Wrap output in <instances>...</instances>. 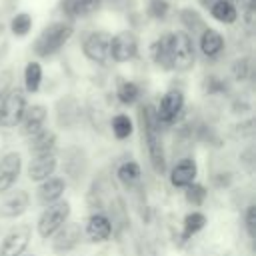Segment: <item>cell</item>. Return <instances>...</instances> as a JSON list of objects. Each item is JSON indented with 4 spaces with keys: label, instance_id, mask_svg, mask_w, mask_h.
<instances>
[{
    "label": "cell",
    "instance_id": "obj_34",
    "mask_svg": "<svg viewBox=\"0 0 256 256\" xmlns=\"http://www.w3.org/2000/svg\"><path fill=\"white\" fill-rule=\"evenodd\" d=\"M170 0H148L146 2V16L156 20V22H162L168 18L170 14Z\"/></svg>",
    "mask_w": 256,
    "mask_h": 256
},
{
    "label": "cell",
    "instance_id": "obj_29",
    "mask_svg": "<svg viewBox=\"0 0 256 256\" xmlns=\"http://www.w3.org/2000/svg\"><path fill=\"white\" fill-rule=\"evenodd\" d=\"M140 94H142L140 84H136V82H132V80H120L118 86H116V98H118L122 104H126V106L136 104L138 98H140Z\"/></svg>",
    "mask_w": 256,
    "mask_h": 256
},
{
    "label": "cell",
    "instance_id": "obj_42",
    "mask_svg": "<svg viewBox=\"0 0 256 256\" xmlns=\"http://www.w3.org/2000/svg\"><path fill=\"white\" fill-rule=\"evenodd\" d=\"M28 256H34V254H28Z\"/></svg>",
    "mask_w": 256,
    "mask_h": 256
},
{
    "label": "cell",
    "instance_id": "obj_16",
    "mask_svg": "<svg viewBox=\"0 0 256 256\" xmlns=\"http://www.w3.org/2000/svg\"><path fill=\"white\" fill-rule=\"evenodd\" d=\"M56 166H58V160H56L54 152L32 156V160L28 164V178H30V182H42V180L50 178L54 174Z\"/></svg>",
    "mask_w": 256,
    "mask_h": 256
},
{
    "label": "cell",
    "instance_id": "obj_33",
    "mask_svg": "<svg viewBox=\"0 0 256 256\" xmlns=\"http://www.w3.org/2000/svg\"><path fill=\"white\" fill-rule=\"evenodd\" d=\"M230 74L236 82H246L252 74V60L248 56H240L230 64Z\"/></svg>",
    "mask_w": 256,
    "mask_h": 256
},
{
    "label": "cell",
    "instance_id": "obj_1",
    "mask_svg": "<svg viewBox=\"0 0 256 256\" xmlns=\"http://www.w3.org/2000/svg\"><path fill=\"white\" fill-rule=\"evenodd\" d=\"M138 118H140L142 138L146 144L150 166L158 176H162L166 172V152H164V142H162V128L156 118V106L142 104L138 110Z\"/></svg>",
    "mask_w": 256,
    "mask_h": 256
},
{
    "label": "cell",
    "instance_id": "obj_23",
    "mask_svg": "<svg viewBox=\"0 0 256 256\" xmlns=\"http://www.w3.org/2000/svg\"><path fill=\"white\" fill-rule=\"evenodd\" d=\"M54 148H56V134H54L52 130H48V128L38 130V132L32 134L30 140H28V152H30L32 156L50 154V152H54Z\"/></svg>",
    "mask_w": 256,
    "mask_h": 256
},
{
    "label": "cell",
    "instance_id": "obj_20",
    "mask_svg": "<svg viewBox=\"0 0 256 256\" xmlns=\"http://www.w3.org/2000/svg\"><path fill=\"white\" fill-rule=\"evenodd\" d=\"M46 118H48V110H46L44 104H32V106H26L24 116H22V120H20V124H22V128H20L22 134H24V136H32V134H36L38 130L44 128Z\"/></svg>",
    "mask_w": 256,
    "mask_h": 256
},
{
    "label": "cell",
    "instance_id": "obj_18",
    "mask_svg": "<svg viewBox=\"0 0 256 256\" xmlns=\"http://www.w3.org/2000/svg\"><path fill=\"white\" fill-rule=\"evenodd\" d=\"M208 16L212 20H216L218 24H224V26H232L238 22L240 18V12H238V6L230 0H212L208 6Z\"/></svg>",
    "mask_w": 256,
    "mask_h": 256
},
{
    "label": "cell",
    "instance_id": "obj_5",
    "mask_svg": "<svg viewBox=\"0 0 256 256\" xmlns=\"http://www.w3.org/2000/svg\"><path fill=\"white\" fill-rule=\"evenodd\" d=\"M70 218V202L66 200H58L50 206H46V210L40 214L38 222H36V230L40 234V238H52L56 234L58 228H62Z\"/></svg>",
    "mask_w": 256,
    "mask_h": 256
},
{
    "label": "cell",
    "instance_id": "obj_7",
    "mask_svg": "<svg viewBox=\"0 0 256 256\" xmlns=\"http://www.w3.org/2000/svg\"><path fill=\"white\" fill-rule=\"evenodd\" d=\"M110 38L108 30H92L82 38V54L92 64H106L110 60Z\"/></svg>",
    "mask_w": 256,
    "mask_h": 256
},
{
    "label": "cell",
    "instance_id": "obj_41",
    "mask_svg": "<svg viewBox=\"0 0 256 256\" xmlns=\"http://www.w3.org/2000/svg\"><path fill=\"white\" fill-rule=\"evenodd\" d=\"M230 2H234V4H236V2H242V0H230Z\"/></svg>",
    "mask_w": 256,
    "mask_h": 256
},
{
    "label": "cell",
    "instance_id": "obj_19",
    "mask_svg": "<svg viewBox=\"0 0 256 256\" xmlns=\"http://www.w3.org/2000/svg\"><path fill=\"white\" fill-rule=\"evenodd\" d=\"M28 206H30L28 192L26 190H16L0 202V218H18L28 210Z\"/></svg>",
    "mask_w": 256,
    "mask_h": 256
},
{
    "label": "cell",
    "instance_id": "obj_32",
    "mask_svg": "<svg viewBox=\"0 0 256 256\" xmlns=\"http://www.w3.org/2000/svg\"><path fill=\"white\" fill-rule=\"evenodd\" d=\"M202 92L206 96H218V94H226L228 92V82L216 74H208L202 80Z\"/></svg>",
    "mask_w": 256,
    "mask_h": 256
},
{
    "label": "cell",
    "instance_id": "obj_37",
    "mask_svg": "<svg viewBox=\"0 0 256 256\" xmlns=\"http://www.w3.org/2000/svg\"><path fill=\"white\" fill-rule=\"evenodd\" d=\"M14 88V70L12 68H4L0 70V100Z\"/></svg>",
    "mask_w": 256,
    "mask_h": 256
},
{
    "label": "cell",
    "instance_id": "obj_25",
    "mask_svg": "<svg viewBox=\"0 0 256 256\" xmlns=\"http://www.w3.org/2000/svg\"><path fill=\"white\" fill-rule=\"evenodd\" d=\"M178 20H180V24H182V30H186L190 36L200 34L202 28L206 26L202 14H200L196 8H192V6H184V8H180V12H178Z\"/></svg>",
    "mask_w": 256,
    "mask_h": 256
},
{
    "label": "cell",
    "instance_id": "obj_11",
    "mask_svg": "<svg viewBox=\"0 0 256 256\" xmlns=\"http://www.w3.org/2000/svg\"><path fill=\"white\" fill-rule=\"evenodd\" d=\"M80 118H82V108L74 96L66 94L56 102V124L60 128L72 130L80 124Z\"/></svg>",
    "mask_w": 256,
    "mask_h": 256
},
{
    "label": "cell",
    "instance_id": "obj_13",
    "mask_svg": "<svg viewBox=\"0 0 256 256\" xmlns=\"http://www.w3.org/2000/svg\"><path fill=\"white\" fill-rule=\"evenodd\" d=\"M62 156H64V160H62L64 174H66L72 182L78 184V182L86 176V170H88V156L84 154L82 148H66Z\"/></svg>",
    "mask_w": 256,
    "mask_h": 256
},
{
    "label": "cell",
    "instance_id": "obj_21",
    "mask_svg": "<svg viewBox=\"0 0 256 256\" xmlns=\"http://www.w3.org/2000/svg\"><path fill=\"white\" fill-rule=\"evenodd\" d=\"M64 190H66V180L60 178V176H52V178L42 180V184L38 186V192H36L38 204L50 206V204L58 202L60 196L64 194Z\"/></svg>",
    "mask_w": 256,
    "mask_h": 256
},
{
    "label": "cell",
    "instance_id": "obj_3",
    "mask_svg": "<svg viewBox=\"0 0 256 256\" xmlns=\"http://www.w3.org/2000/svg\"><path fill=\"white\" fill-rule=\"evenodd\" d=\"M170 62H172V70L176 72H188L196 62L194 36H190L182 28L170 32Z\"/></svg>",
    "mask_w": 256,
    "mask_h": 256
},
{
    "label": "cell",
    "instance_id": "obj_24",
    "mask_svg": "<svg viewBox=\"0 0 256 256\" xmlns=\"http://www.w3.org/2000/svg\"><path fill=\"white\" fill-rule=\"evenodd\" d=\"M102 4L104 0H64L62 12H66V16L70 18H88L96 10H100Z\"/></svg>",
    "mask_w": 256,
    "mask_h": 256
},
{
    "label": "cell",
    "instance_id": "obj_36",
    "mask_svg": "<svg viewBox=\"0 0 256 256\" xmlns=\"http://www.w3.org/2000/svg\"><path fill=\"white\" fill-rule=\"evenodd\" d=\"M244 226H246L248 238L254 240V236H256V206H254V204H248V206H246V212H244Z\"/></svg>",
    "mask_w": 256,
    "mask_h": 256
},
{
    "label": "cell",
    "instance_id": "obj_38",
    "mask_svg": "<svg viewBox=\"0 0 256 256\" xmlns=\"http://www.w3.org/2000/svg\"><path fill=\"white\" fill-rule=\"evenodd\" d=\"M232 112H234V114H244V112H250V104H248L246 100L236 98V100L232 102Z\"/></svg>",
    "mask_w": 256,
    "mask_h": 256
},
{
    "label": "cell",
    "instance_id": "obj_14",
    "mask_svg": "<svg viewBox=\"0 0 256 256\" xmlns=\"http://www.w3.org/2000/svg\"><path fill=\"white\" fill-rule=\"evenodd\" d=\"M22 170V156L18 152H6L0 158V194H6L18 180Z\"/></svg>",
    "mask_w": 256,
    "mask_h": 256
},
{
    "label": "cell",
    "instance_id": "obj_12",
    "mask_svg": "<svg viewBox=\"0 0 256 256\" xmlns=\"http://www.w3.org/2000/svg\"><path fill=\"white\" fill-rule=\"evenodd\" d=\"M82 234H84V230L80 228V224H76V222H66V224H64L62 228H58L56 234L52 236V238H54V240H52V250L58 252V254H64V252L74 250V248L80 244Z\"/></svg>",
    "mask_w": 256,
    "mask_h": 256
},
{
    "label": "cell",
    "instance_id": "obj_30",
    "mask_svg": "<svg viewBox=\"0 0 256 256\" xmlns=\"http://www.w3.org/2000/svg\"><path fill=\"white\" fill-rule=\"evenodd\" d=\"M204 226H206V216H204L202 212H198V210L188 212V214L184 216V220H182V238L194 236V234L200 232Z\"/></svg>",
    "mask_w": 256,
    "mask_h": 256
},
{
    "label": "cell",
    "instance_id": "obj_28",
    "mask_svg": "<svg viewBox=\"0 0 256 256\" xmlns=\"http://www.w3.org/2000/svg\"><path fill=\"white\" fill-rule=\"evenodd\" d=\"M116 176H118V180H120L126 188H132V186H136V184L140 182V176H142L140 164L134 162V160H126V162H122V164L116 168Z\"/></svg>",
    "mask_w": 256,
    "mask_h": 256
},
{
    "label": "cell",
    "instance_id": "obj_15",
    "mask_svg": "<svg viewBox=\"0 0 256 256\" xmlns=\"http://www.w3.org/2000/svg\"><path fill=\"white\" fill-rule=\"evenodd\" d=\"M196 174H198V166H196L194 158H190V156L180 158L170 170V184L174 188H186L196 180Z\"/></svg>",
    "mask_w": 256,
    "mask_h": 256
},
{
    "label": "cell",
    "instance_id": "obj_35",
    "mask_svg": "<svg viewBox=\"0 0 256 256\" xmlns=\"http://www.w3.org/2000/svg\"><path fill=\"white\" fill-rule=\"evenodd\" d=\"M184 190H186V192H184V198H186L188 204H192V206H202V204H204L208 192H206V188H204L202 184L192 182V184L186 186Z\"/></svg>",
    "mask_w": 256,
    "mask_h": 256
},
{
    "label": "cell",
    "instance_id": "obj_17",
    "mask_svg": "<svg viewBox=\"0 0 256 256\" xmlns=\"http://www.w3.org/2000/svg\"><path fill=\"white\" fill-rule=\"evenodd\" d=\"M148 54H150V60L160 70L170 72L172 70V62H170V32H162L156 40H152L150 46H148Z\"/></svg>",
    "mask_w": 256,
    "mask_h": 256
},
{
    "label": "cell",
    "instance_id": "obj_4",
    "mask_svg": "<svg viewBox=\"0 0 256 256\" xmlns=\"http://www.w3.org/2000/svg\"><path fill=\"white\" fill-rule=\"evenodd\" d=\"M140 52V38L134 30L126 28L110 38V60L116 64H126L138 58Z\"/></svg>",
    "mask_w": 256,
    "mask_h": 256
},
{
    "label": "cell",
    "instance_id": "obj_10",
    "mask_svg": "<svg viewBox=\"0 0 256 256\" xmlns=\"http://www.w3.org/2000/svg\"><path fill=\"white\" fill-rule=\"evenodd\" d=\"M226 48V38L220 30L212 26H204L202 32L198 34V50L206 60H216L222 56Z\"/></svg>",
    "mask_w": 256,
    "mask_h": 256
},
{
    "label": "cell",
    "instance_id": "obj_6",
    "mask_svg": "<svg viewBox=\"0 0 256 256\" xmlns=\"http://www.w3.org/2000/svg\"><path fill=\"white\" fill-rule=\"evenodd\" d=\"M26 92L14 86L0 100V128H16L26 110Z\"/></svg>",
    "mask_w": 256,
    "mask_h": 256
},
{
    "label": "cell",
    "instance_id": "obj_27",
    "mask_svg": "<svg viewBox=\"0 0 256 256\" xmlns=\"http://www.w3.org/2000/svg\"><path fill=\"white\" fill-rule=\"evenodd\" d=\"M42 84V64L38 60H30L24 66V90L34 94L40 90Z\"/></svg>",
    "mask_w": 256,
    "mask_h": 256
},
{
    "label": "cell",
    "instance_id": "obj_26",
    "mask_svg": "<svg viewBox=\"0 0 256 256\" xmlns=\"http://www.w3.org/2000/svg\"><path fill=\"white\" fill-rule=\"evenodd\" d=\"M32 26H34V18L26 10L14 12L10 16V22H8V30H10V34L14 38H26L32 32Z\"/></svg>",
    "mask_w": 256,
    "mask_h": 256
},
{
    "label": "cell",
    "instance_id": "obj_31",
    "mask_svg": "<svg viewBox=\"0 0 256 256\" xmlns=\"http://www.w3.org/2000/svg\"><path fill=\"white\" fill-rule=\"evenodd\" d=\"M110 128H112L114 138L126 140V138H130V134H132V130H134V124H132V120H130L128 114H116V116H112Z\"/></svg>",
    "mask_w": 256,
    "mask_h": 256
},
{
    "label": "cell",
    "instance_id": "obj_39",
    "mask_svg": "<svg viewBox=\"0 0 256 256\" xmlns=\"http://www.w3.org/2000/svg\"><path fill=\"white\" fill-rule=\"evenodd\" d=\"M242 162L252 170V148H248V150L242 154Z\"/></svg>",
    "mask_w": 256,
    "mask_h": 256
},
{
    "label": "cell",
    "instance_id": "obj_8",
    "mask_svg": "<svg viewBox=\"0 0 256 256\" xmlns=\"http://www.w3.org/2000/svg\"><path fill=\"white\" fill-rule=\"evenodd\" d=\"M182 110H184V92L180 88L166 90L160 104L156 106V118H158L160 128L162 126H172L180 118Z\"/></svg>",
    "mask_w": 256,
    "mask_h": 256
},
{
    "label": "cell",
    "instance_id": "obj_40",
    "mask_svg": "<svg viewBox=\"0 0 256 256\" xmlns=\"http://www.w3.org/2000/svg\"><path fill=\"white\" fill-rule=\"evenodd\" d=\"M4 30H6V26H4V22H0V36L4 34Z\"/></svg>",
    "mask_w": 256,
    "mask_h": 256
},
{
    "label": "cell",
    "instance_id": "obj_2",
    "mask_svg": "<svg viewBox=\"0 0 256 256\" xmlns=\"http://www.w3.org/2000/svg\"><path fill=\"white\" fill-rule=\"evenodd\" d=\"M72 36H74V24L70 20H54L40 30V34L32 44V50L40 58H50L58 54Z\"/></svg>",
    "mask_w": 256,
    "mask_h": 256
},
{
    "label": "cell",
    "instance_id": "obj_9",
    "mask_svg": "<svg viewBox=\"0 0 256 256\" xmlns=\"http://www.w3.org/2000/svg\"><path fill=\"white\" fill-rule=\"evenodd\" d=\"M32 238V226L30 224H18L14 226L0 244V256H22L28 248V242Z\"/></svg>",
    "mask_w": 256,
    "mask_h": 256
},
{
    "label": "cell",
    "instance_id": "obj_22",
    "mask_svg": "<svg viewBox=\"0 0 256 256\" xmlns=\"http://www.w3.org/2000/svg\"><path fill=\"white\" fill-rule=\"evenodd\" d=\"M84 232L90 238V242H106L112 236V224L104 212H94L90 214Z\"/></svg>",
    "mask_w": 256,
    "mask_h": 256
}]
</instances>
